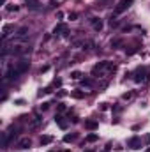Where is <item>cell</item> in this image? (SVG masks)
Listing matches in <instances>:
<instances>
[{
	"mask_svg": "<svg viewBox=\"0 0 150 152\" xmlns=\"http://www.w3.org/2000/svg\"><path fill=\"white\" fill-rule=\"evenodd\" d=\"M131 4H133V0H120V2L117 4V7H115V12H113L111 19H113V18H117L118 14H122L124 11H127V9L131 7Z\"/></svg>",
	"mask_w": 150,
	"mask_h": 152,
	"instance_id": "obj_1",
	"label": "cell"
},
{
	"mask_svg": "<svg viewBox=\"0 0 150 152\" xmlns=\"http://www.w3.org/2000/svg\"><path fill=\"white\" fill-rule=\"evenodd\" d=\"M27 35H28V27H21V28H18L16 37H18L19 41H25V39H27Z\"/></svg>",
	"mask_w": 150,
	"mask_h": 152,
	"instance_id": "obj_2",
	"label": "cell"
},
{
	"mask_svg": "<svg viewBox=\"0 0 150 152\" xmlns=\"http://www.w3.org/2000/svg\"><path fill=\"white\" fill-rule=\"evenodd\" d=\"M28 67H30V64H28L27 60H21V62L18 64V66H16V69H18L19 73H25V71H27Z\"/></svg>",
	"mask_w": 150,
	"mask_h": 152,
	"instance_id": "obj_3",
	"label": "cell"
},
{
	"mask_svg": "<svg viewBox=\"0 0 150 152\" xmlns=\"http://www.w3.org/2000/svg\"><path fill=\"white\" fill-rule=\"evenodd\" d=\"M127 145H129L131 149H140V138H138V136L131 138V140H129V143H127Z\"/></svg>",
	"mask_w": 150,
	"mask_h": 152,
	"instance_id": "obj_4",
	"label": "cell"
},
{
	"mask_svg": "<svg viewBox=\"0 0 150 152\" xmlns=\"http://www.w3.org/2000/svg\"><path fill=\"white\" fill-rule=\"evenodd\" d=\"M145 74H147V71H145V69H138V71H136L134 80H136V81H143V80H145Z\"/></svg>",
	"mask_w": 150,
	"mask_h": 152,
	"instance_id": "obj_5",
	"label": "cell"
},
{
	"mask_svg": "<svg viewBox=\"0 0 150 152\" xmlns=\"http://www.w3.org/2000/svg\"><path fill=\"white\" fill-rule=\"evenodd\" d=\"M28 147H30V140H28V138L19 140V143H18V149H28Z\"/></svg>",
	"mask_w": 150,
	"mask_h": 152,
	"instance_id": "obj_6",
	"label": "cell"
},
{
	"mask_svg": "<svg viewBox=\"0 0 150 152\" xmlns=\"http://www.w3.org/2000/svg\"><path fill=\"white\" fill-rule=\"evenodd\" d=\"M66 30H67V27H66V25H64V23H60V25H57V27H55V30H53V34L57 35V34H60V32H66Z\"/></svg>",
	"mask_w": 150,
	"mask_h": 152,
	"instance_id": "obj_7",
	"label": "cell"
},
{
	"mask_svg": "<svg viewBox=\"0 0 150 152\" xmlns=\"http://www.w3.org/2000/svg\"><path fill=\"white\" fill-rule=\"evenodd\" d=\"M55 122H57L62 129H66V127H67V124L64 122V117H60V115H57V117H55Z\"/></svg>",
	"mask_w": 150,
	"mask_h": 152,
	"instance_id": "obj_8",
	"label": "cell"
},
{
	"mask_svg": "<svg viewBox=\"0 0 150 152\" xmlns=\"http://www.w3.org/2000/svg\"><path fill=\"white\" fill-rule=\"evenodd\" d=\"M85 127L94 131V129H97V122H95V120H87V122H85Z\"/></svg>",
	"mask_w": 150,
	"mask_h": 152,
	"instance_id": "obj_9",
	"label": "cell"
},
{
	"mask_svg": "<svg viewBox=\"0 0 150 152\" xmlns=\"http://www.w3.org/2000/svg\"><path fill=\"white\" fill-rule=\"evenodd\" d=\"M51 140H53L51 136H42V138H41V143H42V145H48Z\"/></svg>",
	"mask_w": 150,
	"mask_h": 152,
	"instance_id": "obj_10",
	"label": "cell"
},
{
	"mask_svg": "<svg viewBox=\"0 0 150 152\" xmlns=\"http://www.w3.org/2000/svg\"><path fill=\"white\" fill-rule=\"evenodd\" d=\"M92 23H94V27H95V28H97V30H101V28H102V23H101V21H97V19H95V18H94V19H92Z\"/></svg>",
	"mask_w": 150,
	"mask_h": 152,
	"instance_id": "obj_11",
	"label": "cell"
},
{
	"mask_svg": "<svg viewBox=\"0 0 150 152\" xmlns=\"http://www.w3.org/2000/svg\"><path fill=\"white\" fill-rule=\"evenodd\" d=\"M27 6H28L30 9H35V7H37V2H35V0H30V2H28Z\"/></svg>",
	"mask_w": 150,
	"mask_h": 152,
	"instance_id": "obj_12",
	"label": "cell"
},
{
	"mask_svg": "<svg viewBox=\"0 0 150 152\" xmlns=\"http://www.w3.org/2000/svg\"><path fill=\"white\" fill-rule=\"evenodd\" d=\"M97 140V135H88L87 136V142H95Z\"/></svg>",
	"mask_w": 150,
	"mask_h": 152,
	"instance_id": "obj_13",
	"label": "cell"
},
{
	"mask_svg": "<svg viewBox=\"0 0 150 152\" xmlns=\"http://www.w3.org/2000/svg\"><path fill=\"white\" fill-rule=\"evenodd\" d=\"M71 140H74L73 135H66V136H64V142H71Z\"/></svg>",
	"mask_w": 150,
	"mask_h": 152,
	"instance_id": "obj_14",
	"label": "cell"
},
{
	"mask_svg": "<svg viewBox=\"0 0 150 152\" xmlns=\"http://www.w3.org/2000/svg\"><path fill=\"white\" fill-rule=\"evenodd\" d=\"M71 76H73V78H74V80H78V78H79V76H81V74H79V73H78V71H74V73H73V74H71Z\"/></svg>",
	"mask_w": 150,
	"mask_h": 152,
	"instance_id": "obj_15",
	"label": "cell"
},
{
	"mask_svg": "<svg viewBox=\"0 0 150 152\" xmlns=\"http://www.w3.org/2000/svg\"><path fill=\"white\" fill-rule=\"evenodd\" d=\"M18 9H19L18 6H14V7H12V6H11V7H7V11H18Z\"/></svg>",
	"mask_w": 150,
	"mask_h": 152,
	"instance_id": "obj_16",
	"label": "cell"
},
{
	"mask_svg": "<svg viewBox=\"0 0 150 152\" xmlns=\"http://www.w3.org/2000/svg\"><path fill=\"white\" fill-rule=\"evenodd\" d=\"M73 96H74V97H83V94H81V92H74Z\"/></svg>",
	"mask_w": 150,
	"mask_h": 152,
	"instance_id": "obj_17",
	"label": "cell"
},
{
	"mask_svg": "<svg viewBox=\"0 0 150 152\" xmlns=\"http://www.w3.org/2000/svg\"><path fill=\"white\" fill-rule=\"evenodd\" d=\"M145 152H150V149H147V150H145Z\"/></svg>",
	"mask_w": 150,
	"mask_h": 152,
	"instance_id": "obj_18",
	"label": "cell"
}]
</instances>
